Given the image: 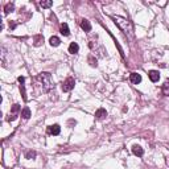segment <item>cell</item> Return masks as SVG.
<instances>
[{"mask_svg":"<svg viewBox=\"0 0 169 169\" xmlns=\"http://www.w3.org/2000/svg\"><path fill=\"white\" fill-rule=\"evenodd\" d=\"M111 19L114 20V23L119 27V29L122 30L126 36H128L130 39L134 37V28H132V24L127 20V19L122 17V16H111Z\"/></svg>","mask_w":169,"mask_h":169,"instance_id":"cell-1","label":"cell"},{"mask_svg":"<svg viewBox=\"0 0 169 169\" xmlns=\"http://www.w3.org/2000/svg\"><path fill=\"white\" fill-rule=\"evenodd\" d=\"M37 79L41 81L42 89H44V91H49V90H52V89L54 87L53 79H52V75H50V73H48V71H44V73L39 74Z\"/></svg>","mask_w":169,"mask_h":169,"instance_id":"cell-2","label":"cell"},{"mask_svg":"<svg viewBox=\"0 0 169 169\" xmlns=\"http://www.w3.org/2000/svg\"><path fill=\"white\" fill-rule=\"evenodd\" d=\"M74 85H75L74 78H71V77L66 78V79H65V82L62 83V91H65V92L71 91V90L74 89Z\"/></svg>","mask_w":169,"mask_h":169,"instance_id":"cell-3","label":"cell"},{"mask_svg":"<svg viewBox=\"0 0 169 169\" xmlns=\"http://www.w3.org/2000/svg\"><path fill=\"white\" fill-rule=\"evenodd\" d=\"M19 111H20V104H17V103H15L13 106L11 107V112H9V118L7 119L8 122H13L16 118H17V114H19Z\"/></svg>","mask_w":169,"mask_h":169,"instance_id":"cell-4","label":"cell"},{"mask_svg":"<svg viewBox=\"0 0 169 169\" xmlns=\"http://www.w3.org/2000/svg\"><path fill=\"white\" fill-rule=\"evenodd\" d=\"M61 132V127L58 124H53V126H49L48 127V134L50 135H59Z\"/></svg>","mask_w":169,"mask_h":169,"instance_id":"cell-5","label":"cell"},{"mask_svg":"<svg viewBox=\"0 0 169 169\" xmlns=\"http://www.w3.org/2000/svg\"><path fill=\"white\" fill-rule=\"evenodd\" d=\"M19 82H20V91L23 95V99L27 101V92H25V86H24V82H25V78L24 77H19Z\"/></svg>","mask_w":169,"mask_h":169,"instance_id":"cell-6","label":"cell"},{"mask_svg":"<svg viewBox=\"0 0 169 169\" xmlns=\"http://www.w3.org/2000/svg\"><path fill=\"white\" fill-rule=\"evenodd\" d=\"M130 81L134 83V85H137V83L141 82V75L137 74V73H131L130 74Z\"/></svg>","mask_w":169,"mask_h":169,"instance_id":"cell-7","label":"cell"},{"mask_svg":"<svg viewBox=\"0 0 169 169\" xmlns=\"http://www.w3.org/2000/svg\"><path fill=\"white\" fill-rule=\"evenodd\" d=\"M81 28H82L85 32L89 33L90 30H91V24H90L89 20H86V19H83V20H81Z\"/></svg>","mask_w":169,"mask_h":169,"instance_id":"cell-8","label":"cell"},{"mask_svg":"<svg viewBox=\"0 0 169 169\" xmlns=\"http://www.w3.org/2000/svg\"><path fill=\"white\" fill-rule=\"evenodd\" d=\"M149 75V79L152 81V82H157L159 79H160V73H159L157 70H151L148 73Z\"/></svg>","mask_w":169,"mask_h":169,"instance_id":"cell-9","label":"cell"},{"mask_svg":"<svg viewBox=\"0 0 169 169\" xmlns=\"http://www.w3.org/2000/svg\"><path fill=\"white\" fill-rule=\"evenodd\" d=\"M132 153H134L135 156H137V157H141L143 155H144V149L140 146H136V144H135V146L132 147Z\"/></svg>","mask_w":169,"mask_h":169,"instance_id":"cell-10","label":"cell"},{"mask_svg":"<svg viewBox=\"0 0 169 169\" xmlns=\"http://www.w3.org/2000/svg\"><path fill=\"white\" fill-rule=\"evenodd\" d=\"M78 50H79V46H78L77 42H71V44L69 45V53L70 54H77Z\"/></svg>","mask_w":169,"mask_h":169,"instance_id":"cell-11","label":"cell"},{"mask_svg":"<svg viewBox=\"0 0 169 169\" xmlns=\"http://www.w3.org/2000/svg\"><path fill=\"white\" fill-rule=\"evenodd\" d=\"M107 116V111L104 108H98V110L95 111V118L97 119H103Z\"/></svg>","mask_w":169,"mask_h":169,"instance_id":"cell-12","label":"cell"},{"mask_svg":"<svg viewBox=\"0 0 169 169\" xmlns=\"http://www.w3.org/2000/svg\"><path fill=\"white\" fill-rule=\"evenodd\" d=\"M61 33H62L63 36H69V34H70V30H69V27H68V24H66V23L61 24Z\"/></svg>","mask_w":169,"mask_h":169,"instance_id":"cell-13","label":"cell"},{"mask_svg":"<svg viewBox=\"0 0 169 169\" xmlns=\"http://www.w3.org/2000/svg\"><path fill=\"white\" fill-rule=\"evenodd\" d=\"M21 116H23L24 119H29L30 118V110H29V107H24L23 111H21Z\"/></svg>","mask_w":169,"mask_h":169,"instance_id":"cell-14","label":"cell"},{"mask_svg":"<svg viewBox=\"0 0 169 169\" xmlns=\"http://www.w3.org/2000/svg\"><path fill=\"white\" fill-rule=\"evenodd\" d=\"M49 42H50V45L52 46H58L59 45V39L58 37H56V36H53V37H50V40H49Z\"/></svg>","mask_w":169,"mask_h":169,"instance_id":"cell-15","label":"cell"},{"mask_svg":"<svg viewBox=\"0 0 169 169\" xmlns=\"http://www.w3.org/2000/svg\"><path fill=\"white\" fill-rule=\"evenodd\" d=\"M13 9H15V6H13L12 3H8V4L6 6V8H4V13L7 15V13H9V12L13 11Z\"/></svg>","mask_w":169,"mask_h":169,"instance_id":"cell-16","label":"cell"},{"mask_svg":"<svg viewBox=\"0 0 169 169\" xmlns=\"http://www.w3.org/2000/svg\"><path fill=\"white\" fill-rule=\"evenodd\" d=\"M89 63L92 66V68H97V65H98V63H97V59L94 58V56H92V54H90V56H89Z\"/></svg>","mask_w":169,"mask_h":169,"instance_id":"cell-17","label":"cell"},{"mask_svg":"<svg viewBox=\"0 0 169 169\" xmlns=\"http://www.w3.org/2000/svg\"><path fill=\"white\" fill-rule=\"evenodd\" d=\"M163 92L169 97V81H166V82L163 85Z\"/></svg>","mask_w":169,"mask_h":169,"instance_id":"cell-18","label":"cell"},{"mask_svg":"<svg viewBox=\"0 0 169 169\" xmlns=\"http://www.w3.org/2000/svg\"><path fill=\"white\" fill-rule=\"evenodd\" d=\"M40 6H41L42 8H49V7L53 6V1H41Z\"/></svg>","mask_w":169,"mask_h":169,"instance_id":"cell-19","label":"cell"},{"mask_svg":"<svg viewBox=\"0 0 169 169\" xmlns=\"http://www.w3.org/2000/svg\"><path fill=\"white\" fill-rule=\"evenodd\" d=\"M25 157H27L28 160H30V159H34V157H36V152H34V151H29V152H27Z\"/></svg>","mask_w":169,"mask_h":169,"instance_id":"cell-20","label":"cell"},{"mask_svg":"<svg viewBox=\"0 0 169 169\" xmlns=\"http://www.w3.org/2000/svg\"><path fill=\"white\" fill-rule=\"evenodd\" d=\"M40 41H44V37H42V36H37V37H36V42H34V45H40V44H41Z\"/></svg>","mask_w":169,"mask_h":169,"instance_id":"cell-21","label":"cell"}]
</instances>
